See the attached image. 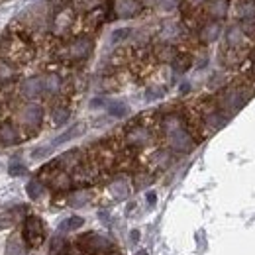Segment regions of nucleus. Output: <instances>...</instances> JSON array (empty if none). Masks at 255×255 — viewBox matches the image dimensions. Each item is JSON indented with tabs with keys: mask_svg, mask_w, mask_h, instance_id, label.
Returning a JSON list of instances; mask_svg holds the SVG:
<instances>
[{
	"mask_svg": "<svg viewBox=\"0 0 255 255\" xmlns=\"http://www.w3.org/2000/svg\"><path fill=\"white\" fill-rule=\"evenodd\" d=\"M24 238H26V242H28L30 246H33V248H37V246L43 242V238H45V230H43V222H41L37 216H30V218L26 220Z\"/></svg>",
	"mask_w": 255,
	"mask_h": 255,
	"instance_id": "obj_1",
	"label": "nucleus"
},
{
	"mask_svg": "<svg viewBox=\"0 0 255 255\" xmlns=\"http://www.w3.org/2000/svg\"><path fill=\"white\" fill-rule=\"evenodd\" d=\"M139 0H114V12L118 18H133L135 14H139Z\"/></svg>",
	"mask_w": 255,
	"mask_h": 255,
	"instance_id": "obj_2",
	"label": "nucleus"
},
{
	"mask_svg": "<svg viewBox=\"0 0 255 255\" xmlns=\"http://www.w3.org/2000/svg\"><path fill=\"white\" fill-rule=\"evenodd\" d=\"M20 118H22V122H24L28 128H35V126H39V124H41L43 110H41V106H39V104H28L26 108H22Z\"/></svg>",
	"mask_w": 255,
	"mask_h": 255,
	"instance_id": "obj_3",
	"label": "nucleus"
},
{
	"mask_svg": "<svg viewBox=\"0 0 255 255\" xmlns=\"http://www.w3.org/2000/svg\"><path fill=\"white\" fill-rule=\"evenodd\" d=\"M126 141L131 147H145L151 141V131L147 128H133L131 131H128Z\"/></svg>",
	"mask_w": 255,
	"mask_h": 255,
	"instance_id": "obj_4",
	"label": "nucleus"
},
{
	"mask_svg": "<svg viewBox=\"0 0 255 255\" xmlns=\"http://www.w3.org/2000/svg\"><path fill=\"white\" fill-rule=\"evenodd\" d=\"M91 49H93V43H91V39H87V37H81V39H77V41H73V43L69 45V49H67V55H69L71 59H85V57L91 53Z\"/></svg>",
	"mask_w": 255,
	"mask_h": 255,
	"instance_id": "obj_5",
	"label": "nucleus"
},
{
	"mask_svg": "<svg viewBox=\"0 0 255 255\" xmlns=\"http://www.w3.org/2000/svg\"><path fill=\"white\" fill-rule=\"evenodd\" d=\"M45 91V79L43 77H30L24 85H22V93L28 98H35Z\"/></svg>",
	"mask_w": 255,
	"mask_h": 255,
	"instance_id": "obj_6",
	"label": "nucleus"
},
{
	"mask_svg": "<svg viewBox=\"0 0 255 255\" xmlns=\"http://www.w3.org/2000/svg\"><path fill=\"white\" fill-rule=\"evenodd\" d=\"M220 22H208L206 26H202V30H200V39L204 41V43H212V41H216L218 39V35H220Z\"/></svg>",
	"mask_w": 255,
	"mask_h": 255,
	"instance_id": "obj_7",
	"label": "nucleus"
},
{
	"mask_svg": "<svg viewBox=\"0 0 255 255\" xmlns=\"http://www.w3.org/2000/svg\"><path fill=\"white\" fill-rule=\"evenodd\" d=\"M108 191H110V194H112L114 198L122 200V198H126L128 194H129V187H128V183L124 181V179H116V181L110 183Z\"/></svg>",
	"mask_w": 255,
	"mask_h": 255,
	"instance_id": "obj_8",
	"label": "nucleus"
},
{
	"mask_svg": "<svg viewBox=\"0 0 255 255\" xmlns=\"http://www.w3.org/2000/svg\"><path fill=\"white\" fill-rule=\"evenodd\" d=\"M208 14L214 18V20H222L228 14V0H214L210 6H208Z\"/></svg>",
	"mask_w": 255,
	"mask_h": 255,
	"instance_id": "obj_9",
	"label": "nucleus"
},
{
	"mask_svg": "<svg viewBox=\"0 0 255 255\" xmlns=\"http://www.w3.org/2000/svg\"><path fill=\"white\" fill-rule=\"evenodd\" d=\"M0 141H4V143H16L18 141V133L10 124L0 126Z\"/></svg>",
	"mask_w": 255,
	"mask_h": 255,
	"instance_id": "obj_10",
	"label": "nucleus"
},
{
	"mask_svg": "<svg viewBox=\"0 0 255 255\" xmlns=\"http://www.w3.org/2000/svg\"><path fill=\"white\" fill-rule=\"evenodd\" d=\"M6 255H26V248L24 242L20 238H12L6 246Z\"/></svg>",
	"mask_w": 255,
	"mask_h": 255,
	"instance_id": "obj_11",
	"label": "nucleus"
},
{
	"mask_svg": "<svg viewBox=\"0 0 255 255\" xmlns=\"http://www.w3.org/2000/svg\"><path fill=\"white\" fill-rule=\"evenodd\" d=\"M81 129H83V126H81V124H75L71 129H67L63 135H59L57 139H53V145H59V143H65V141H69V139L77 137V135L81 133Z\"/></svg>",
	"mask_w": 255,
	"mask_h": 255,
	"instance_id": "obj_12",
	"label": "nucleus"
},
{
	"mask_svg": "<svg viewBox=\"0 0 255 255\" xmlns=\"http://www.w3.org/2000/svg\"><path fill=\"white\" fill-rule=\"evenodd\" d=\"M89 192L87 191H77L71 194V198H69V202H71V206H75V208H79V206H83V204H87L89 202Z\"/></svg>",
	"mask_w": 255,
	"mask_h": 255,
	"instance_id": "obj_13",
	"label": "nucleus"
},
{
	"mask_svg": "<svg viewBox=\"0 0 255 255\" xmlns=\"http://www.w3.org/2000/svg\"><path fill=\"white\" fill-rule=\"evenodd\" d=\"M43 79H45V91L57 93V91L61 89V79H59L57 75H47V77H43Z\"/></svg>",
	"mask_w": 255,
	"mask_h": 255,
	"instance_id": "obj_14",
	"label": "nucleus"
},
{
	"mask_svg": "<svg viewBox=\"0 0 255 255\" xmlns=\"http://www.w3.org/2000/svg\"><path fill=\"white\" fill-rule=\"evenodd\" d=\"M26 191H28V194H30V198L37 200V198L43 194V185H41L39 181H30L28 187H26Z\"/></svg>",
	"mask_w": 255,
	"mask_h": 255,
	"instance_id": "obj_15",
	"label": "nucleus"
},
{
	"mask_svg": "<svg viewBox=\"0 0 255 255\" xmlns=\"http://www.w3.org/2000/svg\"><path fill=\"white\" fill-rule=\"evenodd\" d=\"M108 110H110V114L112 116H126V112H128V106L124 104V102H114V104H110L108 106Z\"/></svg>",
	"mask_w": 255,
	"mask_h": 255,
	"instance_id": "obj_16",
	"label": "nucleus"
},
{
	"mask_svg": "<svg viewBox=\"0 0 255 255\" xmlns=\"http://www.w3.org/2000/svg\"><path fill=\"white\" fill-rule=\"evenodd\" d=\"M69 114H71V112H69L67 108H55V110H53V122H55V124H63L65 120L69 118Z\"/></svg>",
	"mask_w": 255,
	"mask_h": 255,
	"instance_id": "obj_17",
	"label": "nucleus"
},
{
	"mask_svg": "<svg viewBox=\"0 0 255 255\" xmlns=\"http://www.w3.org/2000/svg\"><path fill=\"white\" fill-rule=\"evenodd\" d=\"M83 226V218H79V216H75V218H69V220H65L61 224V230L65 228H71V230H77V228H81Z\"/></svg>",
	"mask_w": 255,
	"mask_h": 255,
	"instance_id": "obj_18",
	"label": "nucleus"
},
{
	"mask_svg": "<svg viewBox=\"0 0 255 255\" xmlns=\"http://www.w3.org/2000/svg\"><path fill=\"white\" fill-rule=\"evenodd\" d=\"M129 33H131V30H129V28H122V30H116V32L112 33V41H114V43H118V41L126 39Z\"/></svg>",
	"mask_w": 255,
	"mask_h": 255,
	"instance_id": "obj_19",
	"label": "nucleus"
},
{
	"mask_svg": "<svg viewBox=\"0 0 255 255\" xmlns=\"http://www.w3.org/2000/svg\"><path fill=\"white\" fill-rule=\"evenodd\" d=\"M12 77V69L8 67V63L0 61V79H10Z\"/></svg>",
	"mask_w": 255,
	"mask_h": 255,
	"instance_id": "obj_20",
	"label": "nucleus"
},
{
	"mask_svg": "<svg viewBox=\"0 0 255 255\" xmlns=\"http://www.w3.org/2000/svg\"><path fill=\"white\" fill-rule=\"evenodd\" d=\"M51 153V147H43V149H35L32 153L33 159H41V157H45V155H49Z\"/></svg>",
	"mask_w": 255,
	"mask_h": 255,
	"instance_id": "obj_21",
	"label": "nucleus"
},
{
	"mask_svg": "<svg viewBox=\"0 0 255 255\" xmlns=\"http://www.w3.org/2000/svg\"><path fill=\"white\" fill-rule=\"evenodd\" d=\"M157 4H159L163 10H171V8L177 6V0H157Z\"/></svg>",
	"mask_w": 255,
	"mask_h": 255,
	"instance_id": "obj_22",
	"label": "nucleus"
},
{
	"mask_svg": "<svg viewBox=\"0 0 255 255\" xmlns=\"http://www.w3.org/2000/svg\"><path fill=\"white\" fill-rule=\"evenodd\" d=\"M8 171H10V175H24L26 173V167L24 165H12Z\"/></svg>",
	"mask_w": 255,
	"mask_h": 255,
	"instance_id": "obj_23",
	"label": "nucleus"
},
{
	"mask_svg": "<svg viewBox=\"0 0 255 255\" xmlns=\"http://www.w3.org/2000/svg\"><path fill=\"white\" fill-rule=\"evenodd\" d=\"M10 222H12V220H10V216H8V214L0 216V230H6V228L10 226Z\"/></svg>",
	"mask_w": 255,
	"mask_h": 255,
	"instance_id": "obj_24",
	"label": "nucleus"
},
{
	"mask_svg": "<svg viewBox=\"0 0 255 255\" xmlns=\"http://www.w3.org/2000/svg\"><path fill=\"white\" fill-rule=\"evenodd\" d=\"M192 6H198V4H202V2H206V0H189Z\"/></svg>",
	"mask_w": 255,
	"mask_h": 255,
	"instance_id": "obj_25",
	"label": "nucleus"
}]
</instances>
